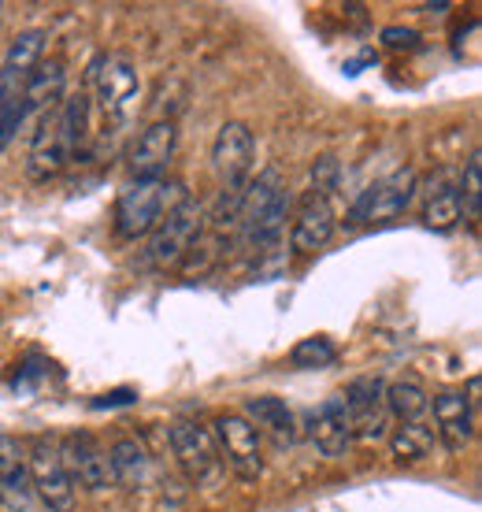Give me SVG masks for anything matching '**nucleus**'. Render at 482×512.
<instances>
[{
    "instance_id": "21",
    "label": "nucleus",
    "mask_w": 482,
    "mask_h": 512,
    "mask_svg": "<svg viewBox=\"0 0 482 512\" xmlns=\"http://www.w3.org/2000/svg\"><path fill=\"white\" fill-rule=\"evenodd\" d=\"M434 449V435L423 427V423H401L390 435V453H394L397 464H419L427 461Z\"/></svg>"
},
{
    "instance_id": "18",
    "label": "nucleus",
    "mask_w": 482,
    "mask_h": 512,
    "mask_svg": "<svg viewBox=\"0 0 482 512\" xmlns=\"http://www.w3.org/2000/svg\"><path fill=\"white\" fill-rule=\"evenodd\" d=\"M64 64L60 60H45L30 71L23 86V101H26V112H52L56 101L64 97Z\"/></svg>"
},
{
    "instance_id": "25",
    "label": "nucleus",
    "mask_w": 482,
    "mask_h": 512,
    "mask_svg": "<svg viewBox=\"0 0 482 512\" xmlns=\"http://www.w3.org/2000/svg\"><path fill=\"white\" fill-rule=\"evenodd\" d=\"M26 101L23 97H12V101H0V153L8 149L15 141V134H19V127L26 123Z\"/></svg>"
},
{
    "instance_id": "3",
    "label": "nucleus",
    "mask_w": 482,
    "mask_h": 512,
    "mask_svg": "<svg viewBox=\"0 0 482 512\" xmlns=\"http://www.w3.org/2000/svg\"><path fill=\"white\" fill-rule=\"evenodd\" d=\"M201 234H204V208L193 197H186L182 205L167 212V219L156 223L145 256H149L153 268H178L190 256V249L197 245Z\"/></svg>"
},
{
    "instance_id": "19",
    "label": "nucleus",
    "mask_w": 482,
    "mask_h": 512,
    "mask_svg": "<svg viewBox=\"0 0 482 512\" xmlns=\"http://www.w3.org/2000/svg\"><path fill=\"white\" fill-rule=\"evenodd\" d=\"M386 412L394 416L397 423H419L427 412H431V397H427V390L419 383H412V379H397V383L386 386Z\"/></svg>"
},
{
    "instance_id": "2",
    "label": "nucleus",
    "mask_w": 482,
    "mask_h": 512,
    "mask_svg": "<svg viewBox=\"0 0 482 512\" xmlns=\"http://www.w3.org/2000/svg\"><path fill=\"white\" fill-rule=\"evenodd\" d=\"M26 475L49 512H75V483L60 461V442L49 435H34L26 446Z\"/></svg>"
},
{
    "instance_id": "7",
    "label": "nucleus",
    "mask_w": 482,
    "mask_h": 512,
    "mask_svg": "<svg viewBox=\"0 0 482 512\" xmlns=\"http://www.w3.org/2000/svg\"><path fill=\"white\" fill-rule=\"evenodd\" d=\"M416 193V171L412 167H397L394 175L368 186L349 208V223H382V219L401 216Z\"/></svg>"
},
{
    "instance_id": "28",
    "label": "nucleus",
    "mask_w": 482,
    "mask_h": 512,
    "mask_svg": "<svg viewBox=\"0 0 482 512\" xmlns=\"http://www.w3.org/2000/svg\"><path fill=\"white\" fill-rule=\"evenodd\" d=\"M127 401H134V390H119V394H104L101 401H93V405L101 409V405H127Z\"/></svg>"
},
{
    "instance_id": "20",
    "label": "nucleus",
    "mask_w": 482,
    "mask_h": 512,
    "mask_svg": "<svg viewBox=\"0 0 482 512\" xmlns=\"http://www.w3.org/2000/svg\"><path fill=\"white\" fill-rule=\"evenodd\" d=\"M41 52H45V30H23V34H15L8 52H4L0 71H4V75L30 78V71L41 64Z\"/></svg>"
},
{
    "instance_id": "8",
    "label": "nucleus",
    "mask_w": 482,
    "mask_h": 512,
    "mask_svg": "<svg viewBox=\"0 0 482 512\" xmlns=\"http://www.w3.org/2000/svg\"><path fill=\"white\" fill-rule=\"evenodd\" d=\"M86 82L89 90L97 93V101L108 116H123L138 97V75L123 56H97L89 64Z\"/></svg>"
},
{
    "instance_id": "23",
    "label": "nucleus",
    "mask_w": 482,
    "mask_h": 512,
    "mask_svg": "<svg viewBox=\"0 0 482 512\" xmlns=\"http://www.w3.org/2000/svg\"><path fill=\"white\" fill-rule=\"evenodd\" d=\"M334 360H338V346H334L330 338H323V334H316V338H301L290 353V364L293 368H301V372H319V368H330Z\"/></svg>"
},
{
    "instance_id": "15",
    "label": "nucleus",
    "mask_w": 482,
    "mask_h": 512,
    "mask_svg": "<svg viewBox=\"0 0 482 512\" xmlns=\"http://www.w3.org/2000/svg\"><path fill=\"white\" fill-rule=\"evenodd\" d=\"M108 475L127 490L145 487L149 475H153V457H149L145 442H138V438H119V442L108 449Z\"/></svg>"
},
{
    "instance_id": "27",
    "label": "nucleus",
    "mask_w": 482,
    "mask_h": 512,
    "mask_svg": "<svg viewBox=\"0 0 482 512\" xmlns=\"http://www.w3.org/2000/svg\"><path fill=\"white\" fill-rule=\"evenodd\" d=\"M334 179H338V160H334V156H319L316 164H312V182H316L319 197L334 186Z\"/></svg>"
},
{
    "instance_id": "24",
    "label": "nucleus",
    "mask_w": 482,
    "mask_h": 512,
    "mask_svg": "<svg viewBox=\"0 0 482 512\" xmlns=\"http://www.w3.org/2000/svg\"><path fill=\"white\" fill-rule=\"evenodd\" d=\"M460 208H464V216L475 223L482 212V156L479 149L468 156V164H464V179H460Z\"/></svg>"
},
{
    "instance_id": "12",
    "label": "nucleus",
    "mask_w": 482,
    "mask_h": 512,
    "mask_svg": "<svg viewBox=\"0 0 482 512\" xmlns=\"http://www.w3.org/2000/svg\"><path fill=\"white\" fill-rule=\"evenodd\" d=\"M67 145L64 134H60V116L56 108L45 112L41 127L34 130V141H30V156H26V175L34 182H49L52 175H60V167L67 164Z\"/></svg>"
},
{
    "instance_id": "22",
    "label": "nucleus",
    "mask_w": 482,
    "mask_h": 512,
    "mask_svg": "<svg viewBox=\"0 0 482 512\" xmlns=\"http://www.w3.org/2000/svg\"><path fill=\"white\" fill-rule=\"evenodd\" d=\"M460 216H464V208H460V193L453 190V186H449V190H434V197L427 201V208H423V223L438 234L453 231L460 223Z\"/></svg>"
},
{
    "instance_id": "9",
    "label": "nucleus",
    "mask_w": 482,
    "mask_h": 512,
    "mask_svg": "<svg viewBox=\"0 0 482 512\" xmlns=\"http://www.w3.org/2000/svg\"><path fill=\"white\" fill-rule=\"evenodd\" d=\"M175 149H178L175 119H156L153 127L138 138V149H134L130 171L138 175V182L164 179V171L171 167V160H175Z\"/></svg>"
},
{
    "instance_id": "17",
    "label": "nucleus",
    "mask_w": 482,
    "mask_h": 512,
    "mask_svg": "<svg viewBox=\"0 0 482 512\" xmlns=\"http://www.w3.org/2000/svg\"><path fill=\"white\" fill-rule=\"evenodd\" d=\"M23 442L0 435V494L12 498V509H26L30 498V475H26Z\"/></svg>"
},
{
    "instance_id": "16",
    "label": "nucleus",
    "mask_w": 482,
    "mask_h": 512,
    "mask_svg": "<svg viewBox=\"0 0 482 512\" xmlns=\"http://www.w3.org/2000/svg\"><path fill=\"white\" fill-rule=\"evenodd\" d=\"M241 416L253 423L260 438H264V435L275 438V446H290V442H293V412H290V405H286L282 397H271V394L249 397Z\"/></svg>"
},
{
    "instance_id": "4",
    "label": "nucleus",
    "mask_w": 482,
    "mask_h": 512,
    "mask_svg": "<svg viewBox=\"0 0 482 512\" xmlns=\"http://www.w3.org/2000/svg\"><path fill=\"white\" fill-rule=\"evenodd\" d=\"M212 435L219 442V461H227L241 483H256L264 475V438L241 412H219L212 420Z\"/></svg>"
},
{
    "instance_id": "26",
    "label": "nucleus",
    "mask_w": 482,
    "mask_h": 512,
    "mask_svg": "<svg viewBox=\"0 0 482 512\" xmlns=\"http://www.w3.org/2000/svg\"><path fill=\"white\" fill-rule=\"evenodd\" d=\"M382 45H386V49H405V52H412L419 45V34L416 30H412V26H386V30H382Z\"/></svg>"
},
{
    "instance_id": "11",
    "label": "nucleus",
    "mask_w": 482,
    "mask_h": 512,
    "mask_svg": "<svg viewBox=\"0 0 482 512\" xmlns=\"http://www.w3.org/2000/svg\"><path fill=\"white\" fill-rule=\"evenodd\" d=\"M60 461H64L71 483L86 490H101L108 487V457L104 449L86 435V431H75L60 442Z\"/></svg>"
},
{
    "instance_id": "14",
    "label": "nucleus",
    "mask_w": 482,
    "mask_h": 512,
    "mask_svg": "<svg viewBox=\"0 0 482 512\" xmlns=\"http://www.w3.org/2000/svg\"><path fill=\"white\" fill-rule=\"evenodd\" d=\"M434 423L449 449H464L475 438V412L460 390H445L434 397Z\"/></svg>"
},
{
    "instance_id": "29",
    "label": "nucleus",
    "mask_w": 482,
    "mask_h": 512,
    "mask_svg": "<svg viewBox=\"0 0 482 512\" xmlns=\"http://www.w3.org/2000/svg\"><path fill=\"white\" fill-rule=\"evenodd\" d=\"M0 505H4V494H0Z\"/></svg>"
},
{
    "instance_id": "6",
    "label": "nucleus",
    "mask_w": 482,
    "mask_h": 512,
    "mask_svg": "<svg viewBox=\"0 0 482 512\" xmlns=\"http://www.w3.org/2000/svg\"><path fill=\"white\" fill-rule=\"evenodd\" d=\"M256 141L253 130L245 127L241 119H227L219 127L216 141H212V171L219 175L223 190H245V179L253 171Z\"/></svg>"
},
{
    "instance_id": "13",
    "label": "nucleus",
    "mask_w": 482,
    "mask_h": 512,
    "mask_svg": "<svg viewBox=\"0 0 482 512\" xmlns=\"http://www.w3.org/2000/svg\"><path fill=\"white\" fill-rule=\"evenodd\" d=\"M312 446H316L327 461H338V457L349 453V446H353V423H349L342 394L330 397L327 405L316 412V420H312Z\"/></svg>"
},
{
    "instance_id": "5",
    "label": "nucleus",
    "mask_w": 482,
    "mask_h": 512,
    "mask_svg": "<svg viewBox=\"0 0 482 512\" xmlns=\"http://www.w3.org/2000/svg\"><path fill=\"white\" fill-rule=\"evenodd\" d=\"M167 438H171V453H175L178 468L186 472V479H190L193 487H212L219 479V468H223L212 435L204 427H197V423L178 420L171 423Z\"/></svg>"
},
{
    "instance_id": "10",
    "label": "nucleus",
    "mask_w": 482,
    "mask_h": 512,
    "mask_svg": "<svg viewBox=\"0 0 482 512\" xmlns=\"http://www.w3.org/2000/svg\"><path fill=\"white\" fill-rule=\"evenodd\" d=\"M334 227H338V219H334V208H330L327 197L308 193L305 201H301V208H297V216H293L290 249L301 256L319 253V249L334 238Z\"/></svg>"
},
{
    "instance_id": "1",
    "label": "nucleus",
    "mask_w": 482,
    "mask_h": 512,
    "mask_svg": "<svg viewBox=\"0 0 482 512\" xmlns=\"http://www.w3.org/2000/svg\"><path fill=\"white\" fill-rule=\"evenodd\" d=\"M190 193L175 179H153V182H130L115 201V234L123 242H138L145 234L156 231V223L186 201Z\"/></svg>"
}]
</instances>
